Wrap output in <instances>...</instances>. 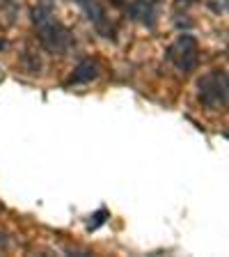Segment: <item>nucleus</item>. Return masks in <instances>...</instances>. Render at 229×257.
Masks as SVG:
<instances>
[{"mask_svg":"<svg viewBox=\"0 0 229 257\" xmlns=\"http://www.w3.org/2000/svg\"><path fill=\"white\" fill-rule=\"evenodd\" d=\"M197 96L208 110H224L229 103V80L224 69H213L197 80Z\"/></svg>","mask_w":229,"mask_h":257,"instance_id":"nucleus-2","label":"nucleus"},{"mask_svg":"<svg viewBox=\"0 0 229 257\" xmlns=\"http://www.w3.org/2000/svg\"><path fill=\"white\" fill-rule=\"evenodd\" d=\"M206 5L213 14H224L229 7V0H206Z\"/></svg>","mask_w":229,"mask_h":257,"instance_id":"nucleus-9","label":"nucleus"},{"mask_svg":"<svg viewBox=\"0 0 229 257\" xmlns=\"http://www.w3.org/2000/svg\"><path fill=\"white\" fill-rule=\"evenodd\" d=\"M74 3L83 12H85L87 21L92 23V28H94V30L99 32L103 39L117 42V32H115V26H112V21H110V16H108L106 7H103L99 0H74Z\"/></svg>","mask_w":229,"mask_h":257,"instance_id":"nucleus-4","label":"nucleus"},{"mask_svg":"<svg viewBox=\"0 0 229 257\" xmlns=\"http://www.w3.org/2000/svg\"><path fill=\"white\" fill-rule=\"evenodd\" d=\"M99 76H101V67H99V62L92 60V58H85L74 67V74L67 78V85H85V83L96 80Z\"/></svg>","mask_w":229,"mask_h":257,"instance_id":"nucleus-6","label":"nucleus"},{"mask_svg":"<svg viewBox=\"0 0 229 257\" xmlns=\"http://www.w3.org/2000/svg\"><path fill=\"white\" fill-rule=\"evenodd\" d=\"M23 64H26V71L28 74H42V60L35 51H23Z\"/></svg>","mask_w":229,"mask_h":257,"instance_id":"nucleus-7","label":"nucleus"},{"mask_svg":"<svg viewBox=\"0 0 229 257\" xmlns=\"http://www.w3.org/2000/svg\"><path fill=\"white\" fill-rule=\"evenodd\" d=\"M108 216H110V214H108V209H99L96 214H92V216H90V223H87V230H90V232L99 230V227H101V225L108 220Z\"/></svg>","mask_w":229,"mask_h":257,"instance_id":"nucleus-8","label":"nucleus"},{"mask_svg":"<svg viewBox=\"0 0 229 257\" xmlns=\"http://www.w3.org/2000/svg\"><path fill=\"white\" fill-rule=\"evenodd\" d=\"M195 3H197V0H176V7H183V10H186V7L195 5Z\"/></svg>","mask_w":229,"mask_h":257,"instance_id":"nucleus-10","label":"nucleus"},{"mask_svg":"<svg viewBox=\"0 0 229 257\" xmlns=\"http://www.w3.org/2000/svg\"><path fill=\"white\" fill-rule=\"evenodd\" d=\"M122 10L128 19L142 23L144 28H156L160 12V0H124Z\"/></svg>","mask_w":229,"mask_h":257,"instance_id":"nucleus-5","label":"nucleus"},{"mask_svg":"<svg viewBox=\"0 0 229 257\" xmlns=\"http://www.w3.org/2000/svg\"><path fill=\"white\" fill-rule=\"evenodd\" d=\"M30 16H32V26L37 30L39 42H42V46L46 48L48 53L64 55L74 48L76 44L74 32L55 16L53 0H39L37 5L32 7Z\"/></svg>","mask_w":229,"mask_h":257,"instance_id":"nucleus-1","label":"nucleus"},{"mask_svg":"<svg viewBox=\"0 0 229 257\" xmlns=\"http://www.w3.org/2000/svg\"><path fill=\"white\" fill-rule=\"evenodd\" d=\"M167 60L174 64L179 71L183 74H190V71L197 69L199 64V42L197 37H192L188 32L179 35L174 42L167 48Z\"/></svg>","mask_w":229,"mask_h":257,"instance_id":"nucleus-3","label":"nucleus"}]
</instances>
